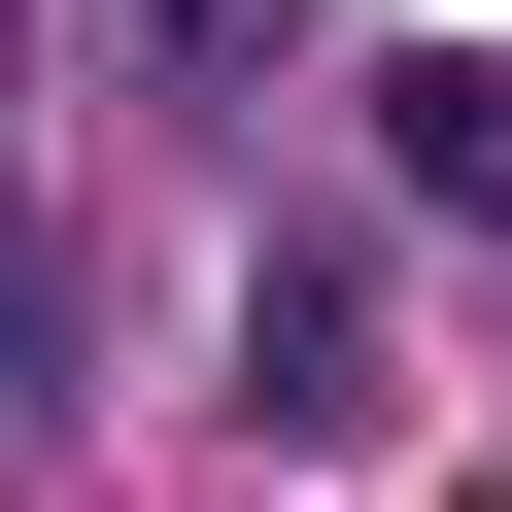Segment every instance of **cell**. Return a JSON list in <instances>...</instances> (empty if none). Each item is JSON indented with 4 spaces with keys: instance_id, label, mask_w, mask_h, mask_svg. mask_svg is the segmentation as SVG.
Wrapping results in <instances>:
<instances>
[{
    "instance_id": "6da1fadb",
    "label": "cell",
    "mask_w": 512,
    "mask_h": 512,
    "mask_svg": "<svg viewBox=\"0 0 512 512\" xmlns=\"http://www.w3.org/2000/svg\"><path fill=\"white\" fill-rule=\"evenodd\" d=\"M239 410L342 444V410H376V308H342V274H239Z\"/></svg>"
},
{
    "instance_id": "7a4b0ae2",
    "label": "cell",
    "mask_w": 512,
    "mask_h": 512,
    "mask_svg": "<svg viewBox=\"0 0 512 512\" xmlns=\"http://www.w3.org/2000/svg\"><path fill=\"white\" fill-rule=\"evenodd\" d=\"M376 171L410 205H512V69H376Z\"/></svg>"
},
{
    "instance_id": "3957f363",
    "label": "cell",
    "mask_w": 512,
    "mask_h": 512,
    "mask_svg": "<svg viewBox=\"0 0 512 512\" xmlns=\"http://www.w3.org/2000/svg\"><path fill=\"white\" fill-rule=\"evenodd\" d=\"M0 410H69V274H35V239H0Z\"/></svg>"
},
{
    "instance_id": "277c9868",
    "label": "cell",
    "mask_w": 512,
    "mask_h": 512,
    "mask_svg": "<svg viewBox=\"0 0 512 512\" xmlns=\"http://www.w3.org/2000/svg\"><path fill=\"white\" fill-rule=\"evenodd\" d=\"M0 103H35V0H0Z\"/></svg>"
}]
</instances>
